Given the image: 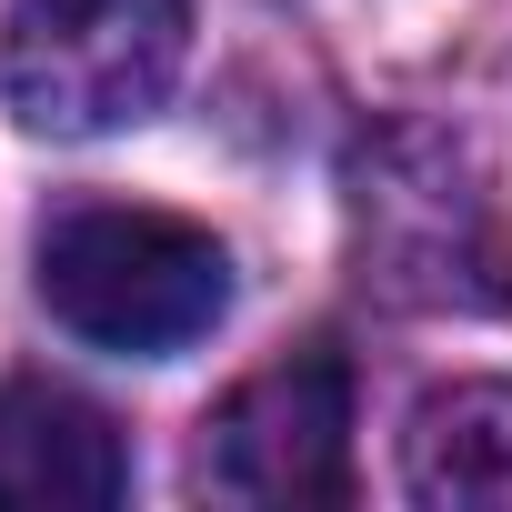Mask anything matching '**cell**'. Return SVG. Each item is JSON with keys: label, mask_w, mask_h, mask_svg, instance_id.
I'll return each instance as SVG.
<instances>
[{"label": "cell", "mask_w": 512, "mask_h": 512, "mask_svg": "<svg viewBox=\"0 0 512 512\" xmlns=\"http://www.w3.org/2000/svg\"><path fill=\"white\" fill-rule=\"evenodd\" d=\"M31 282H41V312L71 342L171 362L231 312V251L201 221L151 211V201H71L41 231Z\"/></svg>", "instance_id": "obj_1"}, {"label": "cell", "mask_w": 512, "mask_h": 512, "mask_svg": "<svg viewBox=\"0 0 512 512\" xmlns=\"http://www.w3.org/2000/svg\"><path fill=\"white\" fill-rule=\"evenodd\" d=\"M352 241L362 282L412 312H492L502 302V211L482 161L452 131H382L352 161Z\"/></svg>", "instance_id": "obj_2"}, {"label": "cell", "mask_w": 512, "mask_h": 512, "mask_svg": "<svg viewBox=\"0 0 512 512\" xmlns=\"http://www.w3.org/2000/svg\"><path fill=\"white\" fill-rule=\"evenodd\" d=\"M191 61V0H11L0 101L41 141H111L171 101Z\"/></svg>", "instance_id": "obj_3"}, {"label": "cell", "mask_w": 512, "mask_h": 512, "mask_svg": "<svg viewBox=\"0 0 512 512\" xmlns=\"http://www.w3.org/2000/svg\"><path fill=\"white\" fill-rule=\"evenodd\" d=\"M201 492L262 502V512H312L352 492V372L342 352H292L251 372L211 422H201Z\"/></svg>", "instance_id": "obj_4"}, {"label": "cell", "mask_w": 512, "mask_h": 512, "mask_svg": "<svg viewBox=\"0 0 512 512\" xmlns=\"http://www.w3.org/2000/svg\"><path fill=\"white\" fill-rule=\"evenodd\" d=\"M131 492L111 412L61 382H0V512H101Z\"/></svg>", "instance_id": "obj_5"}, {"label": "cell", "mask_w": 512, "mask_h": 512, "mask_svg": "<svg viewBox=\"0 0 512 512\" xmlns=\"http://www.w3.org/2000/svg\"><path fill=\"white\" fill-rule=\"evenodd\" d=\"M402 492L432 512H512V382H442L412 402Z\"/></svg>", "instance_id": "obj_6"}]
</instances>
